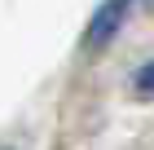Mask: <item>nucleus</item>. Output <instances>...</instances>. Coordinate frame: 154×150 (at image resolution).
Segmentation results:
<instances>
[{"label":"nucleus","instance_id":"2","mask_svg":"<svg viewBox=\"0 0 154 150\" xmlns=\"http://www.w3.org/2000/svg\"><path fill=\"white\" fill-rule=\"evenodd\" d=\"M137 93H141V97H154V62H145V66L137 71Z\"/></svg>","mask_w":154,"mask_h":150},{"label":"nucleus","instance_id":"1","mask_svg":"<svg viewBox=\"0 0 154 150\" xmlns=\"http://www.w3.org/2000/svg\"><path fill=\"white\" fill-rule=\"evenodd\" d=\"M132 5H137V0H101V9L93 13V22H88V31H84V44H88V49L110 44V40H115V31L128 22Z\"/></svg>","mask_w":154,"mask_h":150},{"label":"nucleus","instance_id":"3","mask_svg":"<svg viewBox=\"0 0 154 150\" xmlns=\"http://www.w3.org/2000/svg\"><path fill=\"white\" fill-rule=\"evenodd\" d=\"M0 150H9V146H0Z\"/></svg>","mask_w":154,"mask_h":150},{"label":"nucleus","instance_id":"4","mask_svg":"<svg viewBox=\"0 0 154 150\" xmlns=\"http://www.w3.org/2000/svg\"><path fill=\"white\" fill-rule=\"evenodd\" d=\"M150 5H154V0H150Z\"/></svg>","mask_w":154,"mask_h":150}]
</instances>
